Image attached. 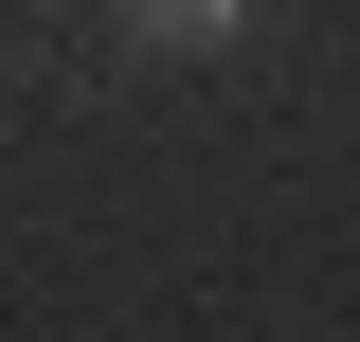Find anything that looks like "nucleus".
<instances>
[{"label":"nucleus","instance_id":"nucleus-1","mask_svg":"<svg viewBox=\"0 0 360 342\" xmlns=\"http://www.w3.org/2000/svg\"><path fill=\"white\" fill-rule=\"evenodd\" d=\"M127 18H144L162 54H217V37H234V0H127Z\"/></svg>","mask_w":360,"mask_h":342}]
</instances>
